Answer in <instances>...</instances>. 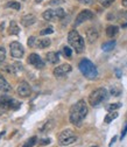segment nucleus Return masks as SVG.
<instances>
[{
  "label": "nucleus",
  "instance_id": "1",
  "mask_svg": "<svg viewBox=\"0 0 127 147\" xmlns=\"http://www.w3.org/2000/svg\"><path fill=\"white\" fill-rule=\"evenodd\" d=\"M87 115V106L84 100H78L70 109V121L74 125H79Z\"/></svg>",
  "mask_w": 127,
  "mask_h": 147
},
{
  "label": "nucleus",
  "instance_id": "2",
  "mask_svg": "<svg viewBox=\"0 0 127 147\" xmlns=\"http://www.w3.org/2000/svg\"><path fill=\"white\" fill-rule=\"evenodd\" d=\"M78 68H79L81 72L89 80H95L98 76V70H97L96 65L87 59H83L79 62Z\"/></svg>",
  "mask_w": 127,
  "mask_h": 147
},
{
  "label": "nucleus",
  "instance_id": "3",
  "mask_svg": "<svg viewBox=\"0 0 127 147\" xmlns=\"http://www.w3.org/2000/svg\"><path fill=\"white\" fill-rule=\"evenodd\" d=\"M68 42L69 45L76 50V53H82L84 50V39L76 32L71 30L68 35Z\"/></svg>",
  "mask_w": 127,
  "mask_h": 147
},
{
  "label": "nucleus",
  "instance_id": "4",
  "mask_svg": "<svg viewBox=\"0 0 127 147\" xmlns=\"http://www.w3.org/2000/svg\"><path fill=\"white\" fill-rule=\"evenodd\" d=\"M107 98V91L104 88H99L95 91H92L91 95L89 96V103L92 106H97L100 103H103Z\"/></svg>",
  "mask_w": 127,
  "mask_h": 147
},
{
  "label": "nucleus",
  "instance_id": "5",
  "mask_svg": "<svg viewBox=\"0 0 127 147\" xmlns=\"http://www.w3.org/2000/svg\"><path fill=\"white\" fill-rule=\"evenodd\" d=\"M77 141V136L72 130H64L58 134V144L61 146H68Z\"/></svg>",
  "mask_w": 127,
  "mask_h": 147
},
{
  "label": "nucleus",
  "instance_id": "6",
  "mask_svg": "<svg viewBox=\"0 0 127 147\" xmlns=\"http://www.w3.org/2000/svg\"><path fill=\"white\" fill-rule=\"evenodd\" d=\"M20 103L11 98L9 96L6 95H0V107H4L7 110H17L20 107Z\"/></svg>",
  "mask_w": 127,
  "mask_h": 147
},
{
  "label": "nucleus",
  "instance_id": "7",
  "mask_svg": "<svg viewBox=\"0 0 127 147\" xmlns=\"http://www.w3.org/2000/svg\"><path fill=\"white\" fill-rule=\"evenodd\" d=\"M65 12L62 8H56V9H47L43 13V19L47 21H55L60 20L62 18H64Z\"/></svg>",
  "mask_w": 127,
  "mask_h": 147
},
{
  "label": "nucleus",
  "instance_id": "8",
  "mask_svg": "<svg viewBox=\"0 0 127 147\" xmlns=\"http://www.w3.org/2000/svg\"><path fill=\"white\" fill-rule=\"evenodd\" d=\"M9 47H11V55H12L13 57H15V59H21V57L24 56L25 49H24V47H22L21 43L14 41V42L11 43Z\"/></svg>",
  "mask_w": 127,
  "mask_h": 147
},
{
  "label": "nucleus",
  "instance_id": "9",
  "mask_svg": "<svg viewBox=\"0 0 127 147\" xmlns=\"http://www.w3.org/2000/svg\"><path fill=\"white\" fill-rule=\"evenodd\" d=\"M92 18H93V13H92L91 11L83 9V11L77 15L75 25L78 26V25H81V24H83V22H85V21H87V20H91Z\"/></svg>",
  "mask_w": 127,
  "mask_h": 147
},
{
  "label": "nucleus",
  "instance_id": "10",
  "mask_svg": "<svg viewBox=\"0 0 127 147\" xmlns=\"http://www.w3.org/2000/svg\"><path fill=\"white\" fill-rule=\"evenodd\" d=\"M27 61H28V63H29L30 65L35 67L36 69H42V68L44 67V62H43V60L39 56L38 54H30Z\"/></svg>",
  "mask_w": 127,
  "mask_h": 147
},
{
  "label": "nucleus",
  "instance_id": "11",
  "mask_svg": "<svg viewBox=\"0 0 127 147\" xmlns=\"http://www.w3.org/2000/svg\"><path fill=\"white\" fill-rule=\"evenodd\" d=\"M71 65L70 64H62V65H58L54 69V75L56 77H63L65 76L67 74H69L71 71Z\"/></svg>",
  "mask_w": 127,
  "mask_h": 147
},
{
  "label": "nucleus",
  "instance_id": "12",
  "mask_svg": "<svg viewBox=\"0 0 127 147\" xmlns=\"http://www.w3.org/2000/svg\"><path fill=\"white\" fill-rule=\"evenodd\" d=\"M30 92H32V89L27 82H21L19 86H17V95L21 97H27L30 95Z\"/></svg>",
  "mask_w": 127,
  "mask_h": 147
},
{
  "label": "nucleus",
  "instance_id": "13",
  "mask_svg": "<svg viewBox=\"0 0 127 147\" xmlns=\"http://www.w3.org/2000/svg\"><path fill=\"white\" fill-rule=\"evenodd\" d=\"M99 36V33L96 28H89L86 30V39L89 43H93Z\"/></svg>",
  "mask_w": 127,
  "mask_h": 147
},
{
  "label": "nucleus",
  "instance_id": "14",
  "mask_svg": "<svg viewBox=\"0 0 127 147\" xmlns=\"http://www.w3.org/2000/svg\"><path fill=\"white\" fill-rule=\"evenodd\" d=\"M35 22H36V16L33 15V14H27V15H25L21 19V24L25 27H29V26H32Z\"/></svg>",
  "mask_w": 127,
  "mask_h": 147
},
{
  "label": "nucleus",
  "instance_id": "15",
  "mask_svg": "<svg viewBox=\"0 0 127 147\" xmlns=\"http://www.w3.org/2000/svg\"><path fill=\"white\" fill-rule=\"evenodd\" d=\"M12 86L9 85V83L6 81V78L0 74V91H3V92H8L11 91Z\"/></svg>",
  "mask_w": 127,
  "mask_h": 147
},
{
  "label": "nucleus",
  "instance_id": "16",
  "mask_svg": "<svg viewBox=\"0 0 127 147\" xmlns=\"http://www.w3.org/2000/svg\"><path fill=\"white\" fill-rule=\"evenodd\" d=\"M47 61L51 64H56L60 61V54L55 53V51H50L47 54Z\"/></svg>",
  "mask_w": 127,
  "mask_h": 147
},
{
  "label": "nucleus",
  "instance_id": "17",
  "mask_svg": "<svg viewBox=\"0 0 127 147\" xmlns=\"http://www.w3.org/2000/svg\"><path fill=\"white\" fill-rule=\"evenodd\" d=\"M54 126H55V121H54L52 119H50V120L44 123V125L40 128V131L41 132H49L50 130H52V128H54Z\"/></svg>",
  "mask_w": 127,
  "mask_h": 147
},
{
  "label": "nucleus",
  "instance_id": "18",
  "mask_svg": "<svg viewBox=\"0 0 127 147\" xmlns=\"http://www.w3.org/2000/svg\"><path fill=\"white\" fill-rule=\"evenodd\" d=\"M118 32H119V28L117 26H108L106 28V35L108 38H114V36L118 34Z\"/></svg>",
  "mask_w": 127,
  "mask_h": 147
},
{
  "label": "nucleus",
  "instance_id": "19",
  "mask_svg": "<svg viewBox=\"0 0 127 147\" xmlns=\"http://www.w3.org/2000/svg\"><path fill=\"white\" fill-rule=\"evenodd\" d=\"M35 46L38 47V48H41V49L47 48V47L50 46V40L49 39H41L39 41H36V45Z\"/></svg>",
  "mask_w": 127,
  "mask_h": 147
},
{
  "label": "nucleus",
  "instance_id": "20",
  "mask_svg": "<svg viewBox=\"0 0 127 147\" xmlns=\"http://www.w3.org/2000/svg\"><path fill=\"white\" fill-rule=\"evenodd\" d=\"M8 32H9L11 35H17V34L20 33V28L17 27V25L14 21H12L11 25H9V30Z\"/></svg>",
  "mask_w": 127,
  "mask_h": 147
},
{
  "label": "nucleus",
  "instance_id": "21",
  "mask_svg": "<svg viewBox=\"0 0 127 147\" xmlns=\"http://www.w3.org/2000/svg\"><path fill=\"white\" fill-rule=\"evenodd\" d=\"M114 47H116V41H108V42L103 43V46H101L103 50H105V51H110V50H112Z\"/></svg>",
  "mask_w": 127,
  "mask_h": 147
},
{
  "label": "nucleus",
  "instance_id": "22",
  "mask_svg": "<svg viewBox=\"0 0 127 147\" xmlns=\"http://www.w3.org/2000/svg\"><path fill=\"white\" fill-rule=\"evenodd\" d=\"M117 117H118V113H117V112H111V113H108V115L105 117L104 121H105L106 124H110V123H111L112 120H114Z\"/></svg>",
  "mask_w": 127,
  "mask_h": 147
},
{
  "label": "nucleus",
  "instance_id": "23",
  "mask_svg": "<svg viewBox=\"0 0 127 147\" xmlns=\"http://www.w3.org/2000/svg\"><path fill=\"white\" fill-rule=\"evenodd\" d=\"M36 141H38V138H36V137H32V138H29V139L25 142V145H24L22 147H33V146L36 144Z\"/></svg>",
  "mask_w": 127,
  "mask_h": 147
},
{
  "label": "nucleus",
  "instance_id": "24",
  "mask_svg": "<svg viewBox=\"0 0 127 147\" xmlns=\"http://www.w3.org/2000/svg\"><path fill=\"white\" fill-rule=\"evenodd\" d=\"M6 7H11V8H14V9H16V11H19V9L21 8L20 4L16 3V1H9V3H7Z\"/></svg>",
  "mask_w": 127,
  "mask_h": 147
},
{
  "label": "nucleus",
  "instance_id": "25",
  "mask_svg": "<svg viewBox=\"0 0 127 147\" xmlns=\"http://www.w3.org/2000/svg\"><path fill=\"white\" fill-rule=\"evenodd\" d=\"M119 107H121V103H113V104H110L107 105V110L108 111H114V110H118Z\"/></svg>",
  "mask_w": 127,
  "mask_h": 147
},
{
  "label": "nucleus",
  "instance_id": "26",
  "mask_svg": "<svg viewBox=\"0 0 127 147\" xmlns=\"http://www.w3.org/2000/svg\"><path fill=\"white\" fill-rule=\"evenodd\" d=\"M111 94L113 95V96H120V94H121V89L119 88V86H113L112 89H111Z\"/></svg>",
  "mask_w": 127,
  "mask_h": 147
},
{
  "label": "nucleus",
  "instance_id": "27",
  "mask_svg": "<svg viewBox=\"0 0 127 147\" xmlns=\"http://www.w3.org/2000/svg\"><path fill=\"white\" fill-rule=\"evenodd\" d=\"M98 1H99L100 5H103L104 7H108V6H111V5L114 3V0H98Z\"/></svg>",
  "mask_w": 127,
  "mask_h": 147
},
{
  "label": "nucleus",
  "instance_id": "28",
  "mask_svg": "<svg viewBox=\"0 0 127 147\" xmlns=\"http://www.w3.org/2000/svg\"><path fill=\"white\" fill-rule=\"evenodd\" d=\"M63 54H64V56H65V57L70 59V57H71V55H72L71 48H69V47H64V48H63Z\"/></svg>",
  "mask_w": 127,
  "mask_h": 147
},
{
  "label": "nucleus",
  "instance_id": "29",
  "mask_svg": "<svg viewBox=\"0 0 127 147\" xmlns=\"http://www.w3.org/2000/svg\"><path fill=\"white\" fill-rule=\"evenodd\" d=\"M118 18H119V20L127 21V12H125V11L119 12V13H118Z\"/></svg>",
  "mask_w": 127,
  "mask_h": 147
},
{
  "label": "nucleus",
  "instance_id": "30",
  "mask_svg": "<svg viewBox=\"0 0 127 147\" xmlns=\"http://www.w3.org/2000/svg\"><path fill=\"white\" fill-rule=\"evenodd\" d=\"M6 57V51H5V48L0 47V64H1V62H4Z\"/></svg>",
  "mask_w": 127,
  "mask_h": 147
},
{
  "label": "nucleus",
  "instance_id": "31",
  "mask_svg": "<svg viewBox=\"0 0 127 147\" xmlns=\"http://www.w3.org/2000/svg\"><path fill=\"white\" fill-rule=\"evenodd\" d=\"M27 43H28V46H29V47H34V46L36 45V38H35V36H30Z\"/></svg>",
  "mask_w": 127,
  "mask_h": 147
},
{
  "label": "nucleus",
  "instance_id": "32",
  "mask_svg": "<svg viewBox=\"0 0 127 147\" xmlns=\"http://www.w3.org/2000/svg\"><path fill=\"white\" fill-rule=\"evenodd\" d=\"M52 32H54V29H52L51 27H49V28H46V29L41 30L40 34H41V35H47V34H51Z\"/></svg>",
  "mask_w": 127,
  "mask_h": 147
},
{
  "label": "nucleus",
  "instance_id": "33",
  "mask_svg": "<svg viewBox=\"0 0 127 147\" xmlns=\"http://www.w3.org/2000/svg\"><path fill=\"white\" fill-rule=\"evenodd\" d=\"M51 142V140L48 138V139H42L40 142H39V146H44V145H49Z\"/></svg>",
  "mask_w": 127,
  "mask_h": 147
},
{
  "label": "nucleus",
  "instance_id": "34",
  "mask_svg": "<svg viewBox=\"0 0 127 147\" xmlns=\"http://www.w3.org/2000/svg\"><path fill=\"white\" fill-rule=\"evenodd\" d=\"M64 3V0H51L50 5H61Z\"/></svg>",
  "mask_w": 127,
  "mask_h": 147
},
{
  "label": "nucleus",
  "instance_id": "35",
  "mask_svg": "<svg viewBox=\"0 0 127 147\" xmlns=\"http://www.w3.org/2000/svg\"><path fill=\"white\" fill-rule=\"evenodd\" d=\"M78 1L81 4H85V5H90V4H92L95 0H78Z\"/></svg>",
  "mask_w": 127,
  "mask_h": 147
},
{
  "label": "nucleus",
  "instance_id": "36",
  "mask_svg": "<svg viewBox=\"0 0 127 147\" xmlns=\"http://www.w3.org/2000/svg\"><path fill=\"white\" fill-rule=\"evenodd\" d=\"M13 65H14V68H15L16 70H22V64H21V63H19V62L14 63Z\"/></svg>",
  "mask_w": 127,
  "mask_h": 147
},
{
  "label": "nucleus",
  "instance_id": "37",
  "mask_svg": "<svg viewBox=\"0 0 127 147\" xmlns=\"http://www.w3.org/2000/svg\"><path fill=\"white\" fill-rule=\"evenodd\" d=\"M127 134V123H126V125H125V128L122 130V132H121V140L125 138V136Z\"/></svg>",
  "mask_w": 127,
  "mask_h": 147
},
{
  "label": "nucleus",
  "instance_id": "38",
  "mask_svg": "<svg viewBox=\"0 0 127 147\" xmlns=\"http://www.w3.org/2000/svg\"><path fill=\"white\" fill-rule=\"evenodd\" d=\"M116 140H117V137H113V138H112V140H111V142H110V146H112V145H113V142H114Z\"/></svg>",
  "mask_w": 127,
  "mask_h": 147
},
{
  "label": "nucleus",
  "instance_id": "39",
  "mask_svg": "<svg viewBox=\"0 0 127 147\" xmlns=\"http://www.w3.org/2000/svg\"><path fill=\"white\" fill-rule=\"evenodd\" d=\"M116 72H117V76H118V77H121V72H120V70H118V69H117V70H116Z\"/></svg>",
  "mask_w": 127,
  "mask_h": 147
},
{
  "label": "nucleus",
  "instance_id": "40",
  "mask_svg": "<svg viewBox=\"0 0 127 147\" xmlns=\"http://www.w3.org/2000/svg\"><path fill=\"white\" fill-rule=\"evenodd\" d=\"M121 4H122V6L127 7V0H122V1H121Z\"/></svg>",
  "mask_w": 127,
  "mask_h": 147
},
{
  "label": "nucleus",
  "instance_id": "41",
  "mask_svg": "<svg viewBox=\"0 0 127 147\" xmlns=\"http://www.w3.org/2000/svg\"><path fill=\"white\" fill-rule=\"evenodd\" d=\"M4 134H5V132H1V133H0V138H1V137H3Z\"/></svg>",
  "mask_w": 127,
  "mask_h": 147
},
{
  "label": "nucleus",
  "instance_id": "42",
  "mask_svg": "<svg viewBox=\"0 0 127 147\" xmlns=\"http://www.w3.org/2000/svg\"><path fill=\"white\" fill-rule=\"evenodd\" d=\"M35 1H36V3H41V1H42V0H35Z\"/></svg>",
  "mask_w": 127,
  "mask_h": 147
},
{
  "label": "nucleus",
  "instance_id": "43",
  "mask_svg": "<svg viewBox=\"0 0 127 147\" xmlns=\"http://www.w3.org/2000/svg\"><path fill=\"white\" fill-rule=\"evenodd\" d=\"M91 147H98V146H91Z\"/></svg>",
  "mask_w": 127,
  "mask_h": 147
}]
</instances>
